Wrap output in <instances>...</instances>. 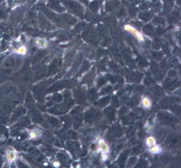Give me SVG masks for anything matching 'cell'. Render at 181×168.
<instances>
[{"label": "cell", "mask_w": 181, "mask_h": 168, "mask_svg": "<svg viewBox=\"0 0 181 168\" xmlns=\"http://www.w3.org/2000/svg\"><path fill=\"white\" fill-rule=\"evenodd\" d=\"M5 158H6V161L8 162H13L14 161L16 160V154L14 150L13 149H8L6 150V153H5Z\"/></svg>", "instance_id": "1"}, {"label": "cell", "mask_w": 181, "mask_h": 168, "mask_svg": "<svg viewBox=\"0 0 181 168\" xmlns=\"http://www.w3.org/2000/svg\"><path fill=\"white\" fill-rule=\"evenodd\" d=\"M125 29L127 31H129V32H130L131 34H133L135 37H136L139 40H141V41H143V40H144V37H143L142 35L139 33V31H137V30H135L134 28L132 27V26H129V25H126V26H125Z\"/></svg>", "instance_id": "2"}, {"label": "cell", "mask_w": 181, "mask_h": 168, "mask_svg": "<svg viewBox=\"0 0 181 168\" xmlns=\"http://www.w3.org/2000/svg\"><path fill=\"white\" fill-rule=\"evenodd\" d=\"M99 145H100L101 150H102V151L105 152H109V146H108V145L106 144V143H105L104 141H102V140H101V141H99Z\"/></svg>", "instance_id": "3"}, {"label": "cell", "mask_w": 181, "mask_h": 168, "mask_svg": "<svg viewBox=\"0 0 181 168\" xmlns=\"http://www.w3.org/2000/svg\"><path fill=\"white\" fill-rule=\"evenodd\" d=\"M146 144L148 146H153L156 144V140L153 137H148L146 141Z\"/></svg>", "instance_id": "4"}, {"label": "cell", "mask_w": 181, "mask_h": 168, "mask_svg": "<svg viewBox=\"0 0 181 168\" xmlns=\"http://www.w3.org/2000/svg\"><path fill=\"white\" fill-rule=\"evenodd\" d=\"M26 51H27V50H26V48L25 47V46H22L17 49L16 52L18 53L19 55H25V54L26 53Z\"/></svg>", "instance_id": "5"}, {"label": "cell", "mask_w": 181, "mask_h": 168, "mask_svg": "<svg viewBox=\"0 0 181 168\" xmlns=\"http://www.w3.org/2000/svg\"><path fill=\"white\" fill-rule=\"evenodd\" d=\"M142 102L143 105L145 106V108H149V107H150V105H151V101L148 99V98H145V99H143Z\"/></svg>", "instance_id": "6"}, {"label": "cell", "mask_w": 181, "mask_h": 168, "mask_svg": "<svg viewBox=\"0 0 181 168\" xmlns=\"http://www.w3.org/2000/svg\"><path fill=\"white\" fill-rule=\"evenodd\" d=\"M161 149L159 148V146H156V145H154V146H152V148L150 149V152H153V153H159V152L161 151Z\"/></svg>", "instance_id": "7"}, {"label": "cell", "mask_w": 181, "mask_h": 168, "mask_svg": "<svg viewBox=\"0 0 181 168\" xmlns=\"http://www.w3.org/2000/svg\"><path fill=\"white\" fill-rule=\"evenodd\" d=\"M36 43H37V44H38V45L41 48H44L46 46V42H44L43 40H38L36 41Z\"/></svg>", "instance_id": "8"}]
</instances>
